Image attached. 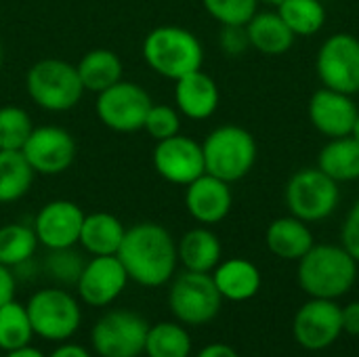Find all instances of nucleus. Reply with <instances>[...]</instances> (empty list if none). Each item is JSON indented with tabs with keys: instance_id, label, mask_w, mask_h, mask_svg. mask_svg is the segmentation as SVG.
Returning a JSON list of instances; mask_svg holds the SVG:
<instances>
[{
	"instance_id": "f257e3e1",
	"label": "nucleus",
	"mask_w": 359,
	"mask_h": 357,
	"mask_svg": "<svg viewBox=\"0 0 359 357\" xmlns=\"http://www.w3.org/2000/svg\"><path fill=\"white\" fill-rule=\"evenodd\" d=\"M118 259L130 280L147 288H158L172 278L179 255L168 229L145 221L126 229Z\"/></svg>"
},
{
	"instance_id": "f03ea898",
	"label": "nucleus",
	"mask_w": 359,
	"mask_h": 357,
	"mask_svg": "<svg viewBox=\"0 0 359 357\" xmlns=\"http://www.w3.org/2000/svg\"><path fill=\"white\" fill-rule=\"evenodd\" d=\"M299 284L313 299H339L351 290L358 278V261L334 244L311 246L299 259Z\"/></svg>"
},
{
	"instance_id": "7ed1b4c3",
	"label": "nucleus",
	"mask_w": 359,
	"mask_h": 357,
	"mask_svg": "<svg viewBox=\"0 0 359 357\" xmlns=\"http://www.w3.org/2000/svg\"><path fill=\"white\" fill-rule=\"evenodd\" d=\"M143 59L160 76L179 80L202 69L204 48L198 36L179 25H160L143 40Z\"/></svg>"
},
{
	"instance_id": "20e7f679",
	"label": "nucleus",
	"mask_w": 359,
	"mask_h": 357,
	"mask_svg": "<svg viewBox=\"0 0 359 357\" xmlns=\"http://www.w3.org/2000/svg\"><path fill=\"white\" fill-rule=\"evenodd\" d=\"M25 90L29 99L46 112H67L76 107L84 95L76 65L63 59H42L25 74Z\"/></svg>"
},
{
	"instance_id": "39448f33",
	"label": "nucleus",
	"mask_w": 359,
	"mask_h": 357,
	"mask_svg": "<svg viewBox=\"0 0 359 357\" xmlns=\"http://www.w3.org/2000/svg\"><path fill=\"white\" fill-rule=\"evenodd\" d=\"M206 173L227 183L246 177L257 162V141L242 126H219L202 143Z\"/></svg>"
},
{
	"instance_id": "423d86ee",
	"label": "nucleus",
	"mask_w": 359,
	"mask_h": 357,
	"mask_svg": "<svg viewBox=\"0 0 359 357\" xmlns=\"http://www.w3.org/2000/svg\"><path fill=\"white\" fill-rule=\"evenodd\" d=\"M34 335L44 341H67L80 328V305L63 288H42L25 305Z\"/></svg>"
},
{
	"instance_id": "0eeeda50",
	"label": "nucleus",
	"mask_w": 359,
	"mask_h": 357,
	"mask_svg": "<svg viewBox=\"0 0 359 357\" xmlns=\"http://www.w3.org/2000/svg\"><path fill=\"white\" fill-rule=\"evenodd\" d=\"M341 200L339 185L320 168H303L286 185V204L292 217L301 221H324Z\"/></svg>"
},
{
	"instance_id": "6e6552de",
	"label": "nucleus",
	"mask_w": 359,
	"mask_h": 357,
	"mask_svg": "<svg viewBox=\"0 0 359 357\" xmlns=\"http://www.w3.org/2000/svg\"><path fill=\"white\" fill-rule=\"evenodd\" d=\"M221 292L208 274L185 271L181 274L168 295V305L175 318L183 324L200 326L215 320L221 311Z\"/></svg>"
},
{
	"instance_id": "1a4fd4ad",
	"label": "nucleus",
	"mask_w": 359,
	"mask_h": 357,
	"mask_svg": "<svg viewBox=\"0 0 359 357\" xmlns=\"http://www.w3.org/2000/svg\"><path fill=\"white\" fill-rule=\"evenodd\" d=\"M151 105L154 101L141 84L120 80L97 95L95 112L107 128L116 133H135L143 128Z\"/></svg>"
},
{
	"instance_id": "9d476101",
	"label": "nucleus",
	"mask_w": 359,
	"mask_h": 357,
	"mask_svg": "<svg viewBox=\"0 0 359 357\" xmlns=\"http://www.w3.org/2000/svg\"><path fill=\"white\" fill-rule=\"evenodd\" d=\"M147 332L149 326L139 314L118 309L97 320L90 343L101 357H139L145 353Z\"/></svg>"
},
{
	"instance_id": "9b49d317",
	"label": "nucleus",
	"mask_w": 359,
	"mask_h": 357,
	"mask_svg": "<svg viewBox=\"0 0 359 357\" xmlns=\"http://www.w3.org/2000/svg\"><path fill=\"white\" fill-rule=\"evenodd\" d=\"M318 74L324 86L355 95L359 93V40L353 34L330 36L318 53Z\"/></svg>"
},
{
	"instance_id": "f8f14e48",
	"label": "nucleus",
	"mask_w": 359,
	"mask_h": 357,
	"mask_svg": "<svg viewBox=\"0 0 359 357\" xmlns=\"http://www.w3.org/2000/svg\"><path fill=\"white\" fill-rule=\"evenodd\" d=\"M292 330L303 349H328L343 332V309L332 299H311L294 316Z\"/></svg>"
},
{
	"instance_id": "ddd939ff",
	"label": "nucleus",
	"mask_w": 359,
	"mask_h": 357,
	"mask_svg": "<svg viewBox=\"0 0 359 357\" xmlns=\"http://www.w3.org/2000/svg\"><path fill=\"white\" fill-rule=\"evenodd\" d=\"M23 156L38 175H61L76 158V141L61 126H38L23 145Z\"/></svg>"
},
{
	"instance_id": "4468645a",
	"label": "nucleus",
	"mask_w": 359,
	"mask_h": 357,
	"mask_svg": "<svg viewBox=\"0 0 359 357\" xmlns=\"http://www.w3.org/2000/svg\"><path fill=\"white\" fill-rule=\"evenodd\" d=\"M151 160L158 175L175 185H189L206 173L202 145L183 135L158 141Z\"/></svg>"
},
{
	"instance_id": "2eb2a0df",
	"label": "nucleus",
	"mask_w": 359,
	"mask_h": 357,
	"mask_svg": "<svg viewBox=\"0 0 359 357\" xmlns=\"http://www.w3.org/2000/svg\"><path fill=\"white\" fill-rule=\"evenodd\" d=\"M84 217V210L72 200H53L44 204L34 219L38 244L48 250L72 248L80 240Z\"/></svg>"
},
{
	"instance_id": "dca6fc26",
	"label": "nucleus",
	"mask_w": 359,
	"mask_h": 357,
	"mask_svg": "<svg viewBox=\"0 0 359 357\" xmlns=\"http://www.w3.org/2000/svg\"><path fill=\"white\" fill-rule=\"evenodd\" d=\"M128 274L118 259V255H107V257H93L80 278H78V295L80 299L90 305V307H105L114 303L120 292L126 288Z\"/></svg>"
},
{
	"instance_id": "f3484780",
	"label": "nucleus",
	"mask_w": 359,
	"mask_h": 357,
	"mask_svg": "<svg viewBox=\"0 0 359 357\" xmlns=\"http://www.w3.org/2000/svg\"><path fill=\"white\" fill-rule=\"evenodd\" d=\"M358 116L359 109L351 95L332 90L328 86L316 90L309 101V118L313 126L332 139L349 137Z\"/></svg>"
},
{
	"instance_id": "a211bd4d",
	"label": "nucleus",
	"mask_w": 359,
	"mask_h": 357,
	"mask_svg": "<svg viewBox=\"0 0 359 357\" xmlns=\"http://www.w3.org/2000/svg\"><path fill=\"white\" fill-rule=\"evenodd\" d=\"M185 206L187 213L202 225L221 223L231 210V189L229 183L204 173L189 185H185Z\"/></svg>"
},
{
	"instance_id": "6ab92c4d",
	"label": "nucleus",
	"mask_w": 359,
	"mask_h": 357,
	"mask_svg": "<svg viewBox=\"0 0 359 357\" xmlns=\"http://www.w3.org/2000/svg\"><path fill=\"white\" fill-rule=\"evenodd\" d=\"M175 101L183 116L191 120H206L219 107V88L217 82L202 69L191 72L175 80Z\"/></svg>"
},
{
	"instance_id": "aec40b11",
	"label": "nucleus",
	"mask_w": 359,
	"mask_h": 357,
	"mask_svg": "<svg viewBox=\"0 0 359 357\" xmlns=\"http://www.w3.org/2000/svg\"><path fill=\"white\" fill-rule=\"evenodd\" d=\"M124 234L126 229L116 215L90 213L84 217L78 242L93 257H107V255H118Z\"/></svg>"
},
{
	"instance_id": "412c9836",
	"label": "nucleus",
	"mask_w": 359,
	"mask_h": 357,
	"mask_svg": "<svg viewBox=\"0 0 359 357\" xmlns=\"http://www.w3.org/2000/svg\"><path fill=\"white\" fill-rule=\"evenodd\" d=\"M219 292L227 301H248L261 288V271L246 259H229L215 267L212 276Z\"/></svg>"
},
{
	"instance_id": "4be33fe9",
	"label": "nucleus",
	"mask_w": 359,
	"mask_h": 357,
	"mask_svg": "<svg viewBox=\"0 0 359 357\" xmlns=\"http://www.w3.org/2000/svg\"><path fill=\"white\" fill-rule=\"evenodd\" d=\"M267 246L269 250L286 261H294L305 257L313 246V236L305 221L297 217H284L269 225L267 229Z\"/></svg>"
},
{
	"instance_id": "5701e85b",
	"label": "nucleus",
	"mask_w": 359,
	"mask_h": 357,
	"mask_svg": "<svg viewBox=\"0 0 359 357\" xmlns=\"http://www.w3.org/2000/svg\"><path fill=\"white\" fill-rule=\"evenodd\" d=\"M84 90L103 93L122 80V59L111 48H93L76 65Z\"/></svg>"
},
{
	"instance_id": "b1692460",
	"label": "nucleus",
	"mask_w": 359,
	"mask_h": 357,
	"mask_svg": "<svg viewBox=\"0 0 359 357\" xmlns=\"http://www.w3.org/2000/svg\"><path fill=\"white\" fill-rule=\"evenodd\" d=\"M250 46L265 55H284L294 44V32L278 13H257L246 23Z\"/></svg>"
},
{
	"instance_id": "393cba45",
	"label": "nucleus",
	"mask_w": 359,
	"mask_h": 357,
	"mask_svg": "<svg viewBox=\"0 0 359 357\" xmlns=\"http://www.w3.org/2000/svg\"><path fill=\"white\" fill-rule=\"evenodd\" d=\"M177 255L187 271L208 274L221 261V242L210 229L198 227L181 238L177 246Z\"/></svg>"
},
{
	"instance_id": "a878e982",
	"label": "nucleus",
	"mask_w": 359,
	"mask_h": 357,
	"mask_svg": "<svg viewBox=\"0 0 359 357\" xmlns=\"http://www.w3.org/2000/svg\"><path fill=\"white\" fill-rule=\"evenodd\" d=\"M318 168L334 181L359 179V143L353 137L332 139L318 158Z\"/></svg>"
},
{
	"instance_id": "bb28decb",
	"label": "nucleus",
	"mask_w": 359,
	"mask_h": 357,
	"mask_svg": "<svg viewBox=\"0 0 359 357\" xmlns=\"http://www.w3.org/2000/svg\"><path fill=\"white\" fill-rule=\"evenodd\" d=\"M34 177L36 173L23 151L0 149V204L21 200L29 191Z\"/></svg>"
},
{
	"instance_id": "cd10ccee",
	"label": "nucleus",
	"mask_w": 359,
	"mask_h": 357,
	"mask_svg": "<svg viewBox=\"0 0 359 357\" xmlns=\"http://www.w3.org/2000/svg\"><path fill=\"white\" fill-rule=\"evenodd\" d=\"M38 248L34 227L23 223H8L0 227V263L6 267H19L32 261Z\"/></svg>"
},
{
	"instance_id": "c85d7f7f",
	"label": "nucleus",
	"mask_w": 359,
	"mask_h": 357,
	"mask_svg": "<svg viewBox=\"0 0 359 357\" xmlns=\"http://www.w3.org/2000/svg\"><path fill=\"white\" fill-rule=\"evenodd\" d=\"M278 15L294 36H311L326 23V8L322 0H284L278 4Z\"/></svg>"
},
{
	"instance_id": "c756f323",
	"label": "nucleus",
	"mask_w": 359,
	"mask_h": 357,
	"mask_svg": "<svg viewBox=\"0 0 359 357\" xmlns=\"http://www.w3.org/2000/svg\"><path fill=\"white\" fill-rule=\"evenodd\" d=\"M34 337V328L25 305L15 299L0 307V349L15 351L27 347Z\"/></svg>"
},
{
	"instance_id": "7c9ffc66",
	"label": "nucleus",
	"mask_w": 359,
	"mask_h": 357,
	"mask_svg": "<svg viewBox=\"0 0 359 357\" xmlns=\"http://www.w3.org/2000/svg\"><path fill=\"white\" fill-rule=\"evenodd\" d=\"M145 353L147 357H189L191 339L183 326L172 322H160L147 332Z\"/></svg>"
},
{
	"instance_id": "2f4dec72",
	"label": "nucleus",
	"mask_w": 359,
	"mask_h": 357,
	"mask_svg": "<svg viewBox=\"0 0 359 357\" xmlns=\"http://www.w3.org/2000/svg\"><path fill=\"white\" fill-rule=\"evenodd\" d=\"M32 130H34L32 118L23 107L17 105L0 107V149L21 151Z\"/></svg>"
},
{
	"instance_id": "473e14b6",
	"label": "nucleus",
	"mask_w": 359,
	"mask_h": 357,
	"mask_svg": "<svg viewBox=\"0 0 359 357\" xmlns=\"http://www.w3.org/2000/svg\"><path fill=\"white\" fill-rule=\"evenodd\" d=\"M84 261L82 257L72 250V248H57V250H48V257L44 259V269L50 278H55V282L59 284H78V278L84 269Z\"/></svg>"
},
{
	"instance_id": "72a5a7b5",
	"label": "nucleus",
	"mask_w": 359,
	"mask_h": 357,
	"mask_svg": "<svg viewBox=\"0 0 359 357\" xmlns=\"http://www.w3.org/2000/svg\"><path fill=\"white\" fill-rule=\"evenodd\" d=\"M204 8L223 25H246L257 15L259 0H202Z\"/></svg>"
},
{
	"instance_id": "f704fd0d",
	"label": "nucleus",
	"mask_w": 359,
	"mask_h": 357,
	"mask_svg": "<svg viewBox=\"0 0 359 357\" xmlns=\"http://www.w3.org/2000/svg\"><path fill=\"white\" fill-rule=\"evenodd\" d=\"M143 128L147 130V135L151 139L164 141L168 137L179 135V130H181V116L170 105H151V109L147 112Z\"/></svg>"
},
{
	"instance_id": "c9c22d12",
	"label": "nucleus",
	"mask_w": 359,
	"mask_h": 357,
	"mask_svg": "<svg viewBox=\"0 0 359 357\" xmlns=\"http://www.w3.org/2000/svg\"><path fill=\"white\" fill-rule=\"evenodd\" d=\"M219 42H221V48L225 50V55H229V57H238V55L246 53V48L250 46L246 25H223Z\"/></svg>"
},
{
	"instance_id": "e433bc0d",
	"label": "nucleus",
	"mask_w": 359,
	"mask_h": 357,
	"mask_svg": "<svg viewBox=\"0 0 359 357\" xmlns=\"http://www.w3.org/2000/svg\"><path fill=\"white\" fill-rule=\"evenodd\" d=\"M343 248L359 263V200L349 210V217L343 225Z\"/></svg>"
},
{
	"instance_id": "4c0bfd02",
	"label": "nucleus",
	"mask_w": 359,
	"mask_h": 357,
	"mask_svg": "<svg viewBox=\"0 0 359 357\" xmlns=\"http://www.w3.org/2000/svg\"><path fill=\"white\" fill-rule=\"evenodd\" d=\"M15 286H17V280H15V274L11 271V267L2 265L0 263V307L8 301H13L15 297Z\"/></svg>"
},
{
	"instance_id": "58836bf2",
	"label": "nucleus",
	"mask_w": 359,
	"mask_h": 357,
	"mask_svg": "<svg viewBox=\"0 0 359 357\" xmlns=\"http://www.w3.org/2000/svg\"><path fill=\"white\" fill-rule=\"evenodd\" d=\"M343 330L347 335L359 337V301L343 309Z\"/></svg>"
},
{
	"instance_id": "ea45409f",
	"label": "nucleus",
	"mask_w": 359,
	"mask_h": 357,
	"mask_svg": "<svg viewBox=\"0 0 359 357\" xmlns=\"http://www.w3.org/2000/svg\"><path fill=\"white\" fill-rule=\"evenodd\" d=\"M198 357H240L236 353L233 347L225 345V343H212V345H206Z\"/></svg>"
},
{
	"instance_id": "a19ab883",
	"label": "nucleus",
	"mask_w": 359,
	"mask_h": 357,
	"mask_svg": "<svg viewBox=\"0 0 359 357\" xmlns=\"http://www.w3.org/2000/svg\"><path fill=\"white\" fill-rule=\"evenodd\" d=\"M48 357H90V353L80 345H61Z\"/></svg>"
},
{
	"instance_id": "79ce46f5",
	"label": "nucleus",
	"mask_w": 359,
	"mask_h": 357,
	"mask_svg": "<svg viewBox=\"0 0 359 357\" xmlns=\"http://www.w3.org/2000/svg\"><path fill=\"white\" fill-rule=\"evenodd\" d=\"M4 357H46L42 351L34 349V347H21V349H15V351H6Z\"/></svg>"
},
{
	"instance_id": "37998d69",
	"label": "nucleus",
	"mask_w": 359,
	"mask_h": 357,
	"mask_svg": "<svg viewBox=\"0 0 359 357\" xmlns=\"http://www.w3.org/2000/svg\"><path fill=\"white\" fill-rule=\"evenodd\" d=\"M351 137L355 139L359 143V116H358V120H355V124H353V130H351Z\"/></svg>"
},
{
	"instance_id": "c03bdc74",
	"label": "nucleus",
	"mask_w": 359,
	"mask_h": 357,
	"mask_svg": "<svg viewBox=\"0 0 359 357\" xmlns=\"http://www.w3.org/2000/svg\"><path fill=\"white\" fill-rule=\"evenodd\" d=\"M263 2H267V4H276V6H278V4H280V2H284V0H263Z\"/></svg>"
},
{
	"instance_id": "a18cd8bd",
	"label": "nucleus",
	"mask_w": 359,
	"mask_h": 357,
	"mask_svg": "<svg viewBox=\"0 0 359 357\" xmlns=\"http://www.w3.org/2000/svg\"><path fill=\"white\" fill-rule=\"evenodd\" d=\"M2 59H4V53H2V46H0V67H2Z\"/></svg>"
},
{
	"instance_id": "49530a36",
	"label": "nucleus",
	"mask_w": 359,
	"mask_h": 357,
	"mask_svg": "<svg viewBox=\"0 0 359 357\" xmlns=\"http://www.w3.org/2000/svg\"><path fill=\"white\" fill-rule=\"evenodd\" d=\"M322 2H324V0H322Z\"/></svg>"
}]
</instances>
